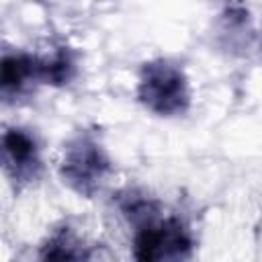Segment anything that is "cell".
I'll return each instance as SVG.
<instances>
[{
    "mask_svg": "<svg viewBox=\"0 0 262 262\" xmlns=\"http://www.w3.org/2000/svg\"><path fill=\"white\" fill-rule=\"evenodd\" d=\"M2 149H4V166L14 178L29 180L31 176H35L39 168V149L35 139L27 131L8 129L2 137Z\"/></svg>",
    "mask_w": 262,
    "mask_h": 262,
    "instance_id": "4",
    "label": "cell"
},
{
    "mask_svg": "<svg viewBox=\"0 0 262 262\" xmlns=\"http://www.w3.org/2000/svg\"><path fill=\"white\" fill-rule=\"evenodd\" d=\"M39 76V61L29 55H4L2 59V92L18 94L33 78Z\"/></svg>",
    "mask_w": 262,
    "mask_h": 262,
    "instance_id": "5",
    "label": "cell"
},
{
    "mask_svg": "<svg viewBox=\"0 0 262 262\" xmlns=\"http://www.w3.org/2000/svg\"><path fill=\"white\" fill-rule=\"evenodd\" d=\"M139 100L158 115L182 113L188 104L186 80L174 66L149 63L139 80Z\"/></svg>",
    "mask_w": 262,
    "mask_h": 262,
    "instance_id": "1",
    "label": "cell"
},
{
    "mask_svg": "<svg viewBox=\"0 0 262 262\" xmlns=\"http://www.w3.org/2000/svg\"><path fill=\"white\" fill-rule=\"evenodd\" d=\"M108 162L102 149L90 139H78L68 147V154L61 164L63 178L74 184L80 192H90L102 180Z\"/></svg>",
    "mask_w": 262,
    "mask_h": 262,
    "instance_id": "3",
    "label": "cell"
},
{
    "mask_svg": "<svg viewBox=\"0 0 262 262\" xmlns=\"http://www.w3.org/2000/svg\"><path fill=\"white\" fill-rule=\"evenodd\" d=\"M190 235L184 225L176 219L145 223L135 233V258L139 260H160V258H184L190 252Z\"/></svg>",
    "mask_w": 262,
    "mask_h": 262,
    "instance_id": "2",
    "label": "cell"
}]
</instances>
